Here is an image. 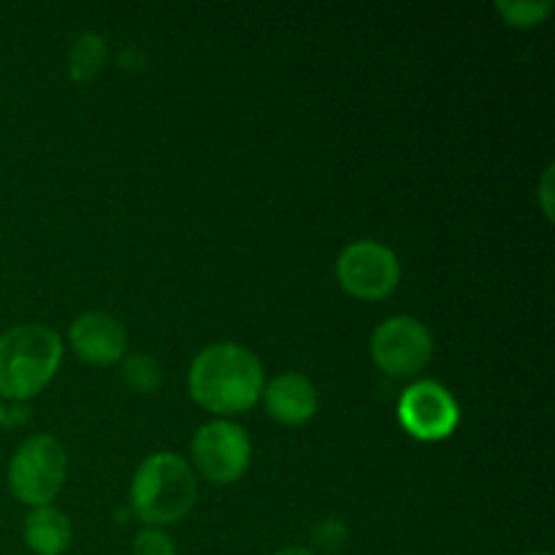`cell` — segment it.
<instances>
[{
    "mask_svg": "<svg viewBox=\"0 0 555 555\" xmlns=\"http://www.w3.org/2000/svg\"><path fill=\"white\" fill-rule=\"evenodd\" d=\"M345 540L347 529L339 520H325V524H320L318 529H314V542H318L320 547H325V551H336V547L345 545Z\"/></svg>",
    "mask_w": 555,
    "mask_h": 555,
    "instance_id": "cell-16",
    "label": "cell"
},
{
    "mask_svg": "<svg viewBox=\"0 0 555 555\" xmlns=\"http://www.w3.org/2000/svg\"><path fill=\"white\" fill-rule=\"evenodd\" d=\"M133 555H177V545L166 531L144 529L135 534Z\"/></svg>",
    "mask_w": 555,
    "mask_h": 555,
    "instance_id": "cell-15",
    "label": "cell"
},
{
    "mask_svg": "<svg viewBox=\"0 0 555 555\" xmlns=\"http://www.w3.org/2000/svg\"><path fill=\"white\" fill-rule=\"evenodd\" d=\"M249 437L231 421H215L198 428L193 461L211 482H236L249 466Z\"/></svg>",
    "mask_w": 555,
    "mask_h": 555,
    "instance_id": "cell-7",
    "label": "cell"
},
{
    "mask_svg": "<svg viewBox=\"0 0 555 555\" xmlns=\"http://www.w3.org/2000/svg\"><path fill=\"white\" fill-rule=\"evenodd\" d=\"M65 469H68V459L57 439L47 434L30 437L11 459V493L30 507H47L63 488Z\"/></svg>",
    "mask_w": 555,
    "mask_h": 555,
    "instance_id": "cell-4",
    "label": "cell"
},
{
    "mask_svg": "<svg viewBox=\"0 0 555 555\" xmlns=\"http://www.w3.org/2000/svg\"><path fill=\"white\" fill-rule=\"evenodd\" d=\"M336 276L356 298L377 301L399 285V260L385 244L356 242L336 260Z\"/></svg>",
    "mask_w": 555,
    "mask_h": 555,
    "instance_id": "cell-5",
    "label": "cell"
},
{
    "mask_svg": "<svg viewBox=\"0 0 555 555\" xmlns=\"http://www.w3.org/2000/svg\"><path fill=\"white\" fill-rule=\"evenodd\" d=\"M266 410L274 421L298 426L318 412V390L304 374H280L263 385Z\"/></svg>",
    "mask_w": 555,
    "mask_h": 555,
    "instance_id": "cell-10",
    "label": "cell"
},
{
    "mask_svg": "<svg viewBox=\"0 0 555 555\" xmlns=\"http://www.w3.org/2000/svg\"><path fill=\"white\" fill-rule=\"evenodd\" d=\"M122 379L135 393H152L160 385V363L150 356H130L122 363Z\"/></svg>",
    "mask_w": 555,
    "mask_h": 555,
    "instance_id": "cell-13",
    "label": "cell"
},
{
    "mask_svg": "<svg viewBox=\"0 0 555 555\" xmlns=\"http://www.w3.org/2000/svg\"><path fill=\"white\" fill-rule=\"evenodd\" d=\"M529 555H547V553H529Z\"/></svg>",
    "mask_w": 555,
    "mask_h": 555,
    "instance_id": "cell-20",
    "label": "cell"
},
{
    "mask_svg": "<svg viewBox=\"0 0 555 555\" xmlns=\"http://www.w3.org/2000/svg\"><path fill=\"white\" fill-rule=\"evenodd\" d=\"M434 341L426 325L415 318H390L374 331L372 356L383 372L410 377L431 361Z\"/></svg>",
    "mask_w": 555,
    "mask_h": 555,
    "instance_id": "cell-6",
    "label": "cell"
},
{
    "mask_svg": "<svg viewBox=\"0 0 555 555\" xmlns=\"http://www.w3.org/2000/svg\"><path fill=\"white\" fill-rule=\"evenodd\" d=\"M188 383L201 406L217 415H236L263 393V366L247 347L220 341L198 352Z\"/></svg>",
    "mask_w": 555,
    "mask_h": 555,
    "instance_id": "cell-1",
    "label": "cell"
},
{
    "mask_svg": "<svg viewBox=\"0 0 555 555\" xmlns=\"http://www.w3.org/2000/svg\"><path fill=\"white\" fill-rule=\"evenodd\" d=\"M106 57H108V49L101 36H95V33H85V36H79L68 57L70 79L76 81L92 79V76L106 65Z\"/></svg>",
    "mask_w": 555,
    "mask_h": 555,
    "instance_id": "cell-12",
    "label": "cell"
},
{
    "mask_svg": "<svg viewBox=\"0 0 555 555\" xmlns=\"http://www.w3.org/2000/svg\"><path fill=\"white\" fill-rule=\"evenodd\" d=\"M70 529L68 515L54 507H36L25 518V542L36 555H63L68 551Z\"/></svg>",
    "mask_w": 555,
    "mask_h": 555,
    "instance_id": "cell-11",
    "label": "cell"
},
{
    "mask_svg": "<svg viewBox=\"0 0 555 555\" xmlns=\"http://www.w3.org/2000/svg\"><path fill=\"white\" fill-rule=\"evenodd\" d=\"M27 417H30V410L25 404H14L9 410H3V426H20Z\"/></svg>",
    "mask_w": 555,
    "mask_h": 555,
    "instance_id": "cell-17",
    "label": "cell"
},
{
    "mask_svg": "<svg viewBox=\"0 0 555 555\" xmlns=\"http://www.w3.org/2000/svg\"><path fill=\"white\" fill-rule=\"evenodd\" d=\"M499 11H502L504 16H507L509 25H537V22L545 20L547 14L553 11V3L551 0H513V3H507V0H499Z\"/></svg>",
    "mask_w": 555,
    "mask_h": 555,
    "instance_id": "cell-14",
    "label": "cell"
},
{
    "mask_svg": "<svg viewBox=\"0 0 555 555\" xmlns=\"http://www.w3.org/2000/svg\"><path fill=\"white\" fill-rule=\"evenodd\" d=\"M70 345H74L76 356L85 358L87 363L106 366V363L122 358L125 347H128V334H125L122 323L108 312H87L70 325Z\"/></svg>",
    "mask_w": 555,
    "mask_h": 555,
    "instance_id": "cell-9",
    "label": "cell"
},
{
    "mask_svg": "<svg viewBox=\"0 0 555 555\" xmlns=\"http://www.w3.org/2000/svg\"><path fill=\"white\" fill-rule=\"evenodd\" d=\"M274 555H314L312 551H309V547H282V551H276Z\"/></svg>",
    "mask_w": 555,
    "mask_h": 555,
    "instance_id": "cell-18",
    "label": "cell"
},
{
    "mask_svg": "<svg viewBox=\"0 0 555 555\" xmlns=\"http://www.w3.org/2000/svg\"><path fill=\"white\" fill-rule=\"evenodd\" d=\"M3 410L5 406H3V401H0V426H3Z\"/></svg>",
    "mask_w": 555,
    "mask_h": 555,
    "instance_id": "cell-19",
    "label": "cell"
},
{
    "mask_svg": "<svg viewBox=\"0 0 555 555\" xmlns=\"http://www.w3.org/2000/svg\"><path fill=\"white\" fill-rule=\"evenodd\" d=\"M399 421L415 439L437 442L459 426V404L448 388L434 379H421L401 393Z\"/></svg>",
    "mask_w": 555,
    "mask_h": 555,
    "instance_id": "cell-8",
    "label": "cell"
},
{
    "mask_svg": "<svg viewBox=\"0 0 555 555\" xmlns=\"http://www.w3.org/2000/svg\"><path fill=\"white\" fill-rule=\"evenodd\" d=\"M198 486L188 461L173 453H155L135 469L130 486L133 513L155 526L177 524L193 509Z\"/></svg>",
    "mask_w": 555,
    "mask_h": 555,
    "instance_id": "cell-3",
    "label": "cell"
},
{
    "mask_svg": "<svg viewBox=\"0 0 555 555\" xmlns=\"http://www.w3.org/2000/svg\"><path fill=\"white\" fill-rule=\"evenodd\" d=\"M63 361V341L47 325H14L0 336V396L25 401L43 390Z\"/></svg>",
    "mask_w": 555,
    "mask_h": 555,
    "instance_id": "cell-2",
    "label": "cell"
}]
</instances>
